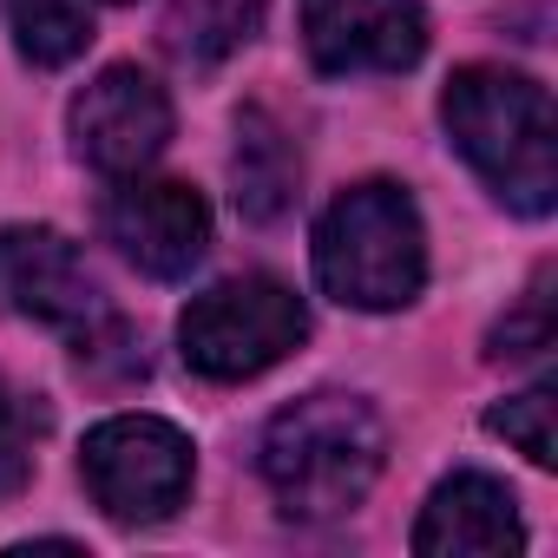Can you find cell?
I'll use <instances>...</instances> for the list:
<instances>
[{
    "instance_id": "cell-11",
    "label": "cell",
    "mask_w": 558,
    "mask_h": 558,
    "mask_svg": "<svg viewBox=\"0 0 558 558\" xmlns=\"http://www.w3.org/2000/svg\"><path fill=\"white\" fill-rule=\"evenodd\" d=\"M230 178H236V210L250 223H269L283 217L290 197H296V151L283 138V125H276L263 106H250L236 119V158H230Z\"/></svg>"
},
{
    "instance_id": "cell-12",
    "label": "cell",
    "mask_w": 558,
    "mask_h": 558,
    "mask_svg": "<svg viewBox=\"0 0 558 558\" xmlns=\"http://www.w3.org/2000/svg\"><path fill=\"white\" fill-rule=\"evenodd\" d=\"M263 14H269V0H184L178 21H171V47L191 66H217L243 40H256Z\"/></svg>"
},
{
    "instance_id": "cell-14",
    "label": "cell",
    "mask_w": 558,
    "mask_h": 558,
    "mask_svg": "<svg viewBox=\"0 0 558 558\" xmlns=\"http://www.w3.org/2000/svg\"><path fill=\"white\" fill-rule=\"evenodd\" d=\"M551 414H558V401H551V388H532V395H512L506 408H493L486 414V427L499 434V440H512L532 466H551L558 460V434H551Z\"/></svg>"
},
{
    "instance_id": "cell-15",
    "label": "cell",
    "mask_w": 558,
    "mask_h": 558,
    "mask_svg": "<svg viewBox=\"0 0 558 558\" xmlns=\"http://www.w3.org/2000/svg\"><path fill=\"white\" fill-rule=\"evenodd\" d=\"M47 427V408H34L27 395H14L0 381V499H14L34 480V434Z\"/></svg>"
},
{
    "instance_id": "cell-10",
    "label": "cell",
    "mask_w": 558,
    "mask_h": 558,
    "mask_svg": "<svg viewBox=\"0 0 558 558\" xmlns=\"http://www.w3.org/2000/svg\"><path fill=\"white\" fill-rule=\"evenodd\" d=\"M525 545L519 499L493 473H453L427 493L414 551L421 558H512Z\"/></svg>"
},
{
    "instance_id": "cell-1",
    "label": "cell",
    "mask_w": 558,
    "mask_h": 558,
    "mask_svg": "<svg viewBox=\"0 0 558 558\" xmlns=\"http://www.w3.org/2000/svg\"><path fill=\"white\" fill-rule=\"evenodd\" d=\"M440 119L460 158L525 217H545L558 197V119L551 93L506 66H460L447 80Z\"/></svg>"
},
{
    "instance_id": "cell-7",
    "label": "cell",
    "mask_w": 558,
    "mask_h": 558,
    "mask_svg": "<svg viewBox=\"0 0 558 558\" xmlns=\"http://www.w3.org/2000/svg\"><path fill=\"white\" fill-rule=\"evenodd\" d=\"M106 236L145 276L178 283V276H191L204 263V250H210V204L178 178H138L132 171L106 197Z\"/></svg>"
},
{
    "instance_id": "cell-2",
    "label": "cell",
    "mask_w": 558,
    "mask_h": 558,
    "mask_svg": "<svg viewBox=\"0 0 558 558\" xmlns=\"http://www.w3.org/2000/svg\"><path fill=\"white\" fill-rule=\"evenodd\" d=\"M381 460L388 434L362 395H303L263 434V480L290 519H336L362 506Z\"/></svg>"
},
{
    "instance_id": "cell-6",
    "label": "cell",
    "mask_w": 558,
    "mask_h": 558,
    "mask_svg": "<svg viewBox=\"0 0 558 558\" xmlns=\"http://www.w3.org/2000/svg\"><path fill=\"white\" fill-rule=\"evenodd\" d=\"M303 47L329 80L408 73L427 53V14L421 0H303Z\"/></svg>"
},
{
    "instance_id": "cell-5",
    "label": "cell",
    "mask_w": 558,
    "mask_h": 558,
    "mask_svg": "<svg viewBox=\"0 0 558 558\" xmlns=\"http://www.w3.org/2000/svg\"><path fill=\"white\" fill-rule=\"evenodd\" d=\"M80 480L119 525H158L191 499V440L151 414H112L80 447Z\"/></svg>"
},
{
    "instance_id": "cell-3",
    "label": "cell",
    "mask_w": 558,
    "mask_h": 558,
    "mask_svg": "<svg viewBox=\"0 0 558 558\" xmlns=\"http://www.w3.org/2000/svg\"><path fill=\"white\" fill-rule=\"evenodd\" d=\"M316 276L349 310H401L427 283V230L401 184L342 191L316 223Z\"/></svg>"
},
{
    "instance_id": "cell-8",
    "label": "cell",
    "mask_w": 558,
    "mask_h": 558,
    "mask_svg": "<svg viewBox=\"0 0 558 558\" xmlns=\"http://www.w3.org/2000/svg\"><path fill=\"white\" fill-rule=\"evenodd\" d=\"M165 138H171V99L138 66H106L73 99V151L106 178L145 171L165 151Z\"/></svg>"
},
{
    "instance_id": "cell-16",
    "label": "cell",
    "mask_w": 558,
    "mask_h": 558,
    "mask_svg": "<svg viewBox=\"0 0 558 558\" xmlns=\"http://www.w3.org/2000/svg\"><path fill=\"white\" fill-rule=\"evenodd\" d=\"M538 349H551V269L532 276V290H525L519 316H506V323L493 329V355H506V362L538 355Z\"/></svg>"
},
{
    "instance_id": "cell-4",
    "label": "cell",
    "mask_w": 558,
    "mask_h": 558,
    "mask_svg": "<svg viewBox=\"0 0 558 558\" xmlns=\"http://www.w3.org/2000/svg\"><path fill=\"white\" fill-rule=\"evenodd\" d=\"M303 336H310V310L276 276H230V283L191 296V310L178 316L184 362L210 381H250L276 368L290 349H303Z\"/></svg>"
},
{
    "instance_id": "cell-9",
    "label": "cell",
    "mask_w": 558,
    "mask_h": 558,
    "mask_svg": "<svg viewBox=\"0 0 558 558\" xmlns=\"http://www.w3.org/2000/svg\"><path fill=\"white\" fill-rule=\"evenodd\" d=\"M0 303L47 329H86L106 316L99 276L86 269L80 243L47 230V223H14L0 230Z\"/></svg>"
},
{
    "instance_id": "cell-13",
    "label": "cell",
    "mask_w": 558,
    "mask_h": 558,
    "mask_svg": "<svg viewBox=\"0 0 558 558\" xmlns=\"http://www.w3.org/2000/svg\"><path fill=\"white\" fill-rule=\"evenodd\" d=\"M8 27L34 66H66L93 40V8L86 0H8Z\"/></svg>"
}]
</instances>
